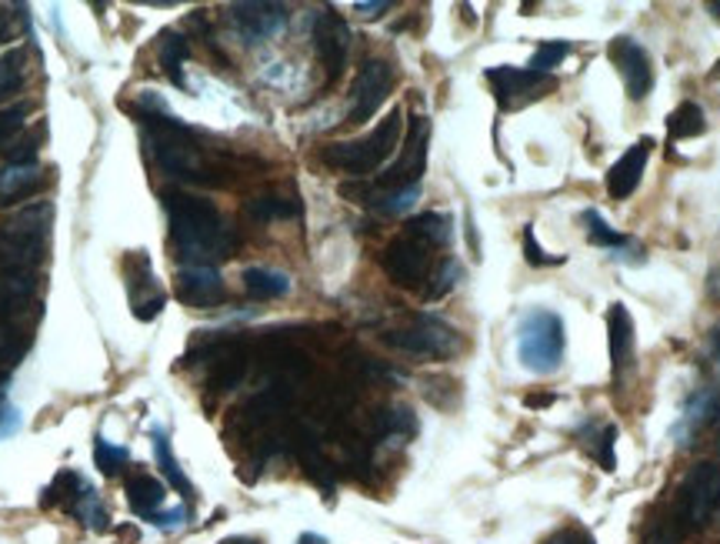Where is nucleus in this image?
Here are the masks:
<instances>
[{
  "instance_id": "1",
  "label": "nucleus",
  "mask_w": 720,
  "mask_h": 544,
  "mask_svg": "<svg viewBox=\"0 0 720 544\" xmlns=\"http://www.w3.org/2000/svg\"><path fill=\"white\" fill-rule=\"evenodd\" d=\"M164 207L171 217V241L187 264L214 267V260H224L234 250V231L211 201L171 191L164 194Z\"/></svg>"
},
{
  "instance_id": "2",
  "label": "nucleus",
  "mask_w": 720,
  "mask_h": 544,
  "mask_svg": "<svg viewBox=\"0 0 720 544\" xmlns=\"http://www.w3.org/2000/svg\"><path fill=\"white\" fill-rule=\"evenodd\" d=\"M54 207L47 201L18 211L0 227V278L8 275H34L44 260L47 234H51Z\"/></svg>"
},
{
  "instance_id": "3",
  "label": "nucleus",
  "mask_w": 720,
  "mask_h": 544,
  "mask_svg": "<svg viewBox=\"0 0 720 544\" xmlns=\"http://www.w3.org/2000/svg\"><path fill=\"white\" fill-rule=\"evenodd\" d=\"M400 130H404V110L394 107L367 138L361 141H344V145H327L321 151V161L334 171L354 174V178H367L377 168H384L390 161V154L400 148Z\"/></svg>"
},
{
  "instance_id": "4",
  "label": "nucleus",
  "mask_w": 720,
  "mask_h": 544,
  "mask_svg": "<svg viewBox=\"0 0 720 544\" xmlns=\"http://www.w3.org/2000/svg\"><path fill=\"white\" fill-rule=\"evenodd\" d=\"M148 124L154 127V161L164 174L171 178H187V181H204V164H201V154H197V145H194V134L178 124L174 117H168V110L161 114H148Z\"/></svg>"
},
{
  "instance_id": "5",
  "label": "nucleus",
  "mask_w": 720,
  "mask_h": 544,
  "mask_svg": "<svg viewBox=\"0 0 720 544\" xmlns=\"http://www.w3.org/2000/svg\"><path fill=\"white\" fill-rule=\"evenodd\" d=\"M563 321L554 311H530L517 328V358L534 374H554L563 361Z\"/></svg>"
},
{
  "instance_id": "6",
  "label": "nucleus",
  "mask_w": 720,
  "mask_h": 544,
  "mask_svg": "<svg viewBox=\"0 0 720 544\" xmlns=\"http://www.w3.org/2000/svg\"><path fill=\"white\" fill-rule=\"evenodd\" d=\"M384 341L394 344L397 351L420 354V358H451L461 348L458 331L448 321H441L438 314H417V318H410V324L384 334Z\"/></svg>"
},
{
  "instance_id": "7",
  "label": "nucleus",
  "mask_w": 720,
  "mask_h": 544,
  "mask_svg": "<svg viewBox=\"0 0 720 544\" xmlns=\"http://www.w3.org/2000/svg\"><path fill=\"white\" fill-rule=\"evenodd\" d=\"M427 145H430V120L423 114H413L407 124V138L400 148V158L374 181L377 191H410L420 188L423 168H427Z\"/></svg>"
},
{
  "instance_id": "8",
  "label": "nucleus",
  "mask_w": 720,
  "mask_h": 544,
  "mask_svg": "<svg viewBox=\"0 0 720 544\" xmlns=\"http://www.w3.org/2000/svg\"><path fill=\"white\" fill-rule=\"evenodd\" d=\"M41 504H44V508H64L67 514L80 518L90 531H107V524H110L107 511L100 508L97 491H94L77 471H61V474L44 488Z\"/></svg>"
},
{
  "instance_id": "9",
  "label": "nucleus",
  "mask_w": 720,
  "mask_h": 544,
  "mask_svg": "<svg viewBox=\"0 0 720 544\" xmlns=\"http://www.w3.org/2000/svg\"><path fill=\"white\" fill-rule=\"evenodd\" d=\"M720 511V465L700 461L680 491V521L684 527H707Z\"/></svg>"
},
{
  "instance_id": "10",
  "label": "nucleus",
  "mask_w": 720,
  "mask_h": 544,
  "mask_svg": "<svg viewBox=\"0 0 720 544\" xmlns=\"http://www.w3.org/2000/svg\"><path fill=\"white\" fill-rule=\"evenodd\" d=\"M430 244H423L420 237H413V234H400V237H394L387 247H384V254H380V264H384V275L394 281V285H400V288H420L423 281H427V275H430Z\"/></svg>"
},
{
  "instance_id": "11",
  "label": "nucleus",
  "mask_w": 720,
  "mask_h": 544,
  "mask_svg": "<svg viewBox=\"0 0 720 544\" xmlns=\"http://www.w3.org/2000/svg\"><path fill=\"white\" fill-rule=\"evenodd\" d=\"M123 278H127V298L137 321H154L164 311V288L158 285V275L151 267V257L143 250H130L123 257Z\"/></svg>"
},
{
  "instance_id": "12",
  "label": "nucleus",
  "mask_w": 720,
  "mask_h": 544,
  "mask_svg": "<svg viewBox=\"0 0 720 544\" xmlns=\"http://www.w3.org/2000/svg\"><path fill=\"white\" fill-rule=\"evenodd\" d=\"M487 81L494 87V97L504 110H517L527 107L530 100L547 97L550 90H557V77L554 74H534V71H520V67H491Z\"/></svg>"
},
{
  "instance_id": "13",
  "label": "nucleus",
  "mask_w": 720,
  "mask_h": 544,
  "mask_svg": "<svg viewBox=\"0 0 720 544\" xmlns=\"http://www.w3.org/2000/svg\"><path fill=\"white\" fill-rule=\"evenodd\" d=\"M394 87V71L387 61H364L351 87V124H367Z\"/></svg>"
},
{
  "instance_id": "14",
  "label": "nucleus",
  "mask_w": 720,
  "mask_h": 544,
  "mask_svg": "<svg viewBox=\"0 0 720 544\" xmlns=\"http://www.w3.org/2000/svg\"><path fill=\"white\" fill-rule=\"evenodd\" d=\"M174 295L181 305L194 308V311H207V308H217L224 305L227 298V288H224V278L217 275V267L211 264H184L174 278Z\"/></svg>"
},
{
  "instance_id": "15",
  "label": "nucleus",
  "mask_w": 720,
  "mask_h": 544,
  "mask_svg": "<svg viewBox=\"0 0 720 544\" xmlns=\"http://www.w3.org/2000/svg\"><path fill=\"white\" fill-rule=\"evenodd\" d=\"M314 47H318L321 64L327 67V81H337L344 64H347L351 28L344 24V18L334 8L318 11V18H314Z\"/></svg>"
},
{
  "instance_id": "16",
  "label": "nucleus",
  "mask_w": 720,
  "mask_h": 544,
  "mask_svg": "<svg viewBox=\"0 0 720 544\" xmlns=\"http://www.w3.org/2000/svg\"><path fill=\"white\" fill-rule=\"evenodd\" d=\"M608 57H611V64L621 71L627 97H631V100H644V97L651 94V87H654L651 54H647L637 41H631V38H617V41H611Z\"/></svg>"
},
{
  "instance_id": "17",
  "label": "nucleus",
  "mask_w": 720,
  "mask_h": 544,
  "mask_svg": "<svg viewBox=\"0 0 720 544\" xmlns=\"http://www.w3.org/2000/svg\"><path fill=\"white\" fill-rule=\"evenodd\" d=\"M230 24L247 44H257V41H267L287 28V8L283 4H257V0L254 4H234Z\"/></svg>"
},
{
  "instance_id": "18",
  "label": "nucleus",
  "mask_w": 720,
  "mask_h": 544,
  "mask_svg": "<svg viewBox=\"0 0 720 544\" xmlns=\"http://www.w3.org/2000/svg\"><path fill=\"white\" fill-rule=\"evenodd\" d=\"M651 151H654V141L644 138V141H637L634 148H627V154L608 171V194H611L614 201H627V198L637 191V184H641V178H644V171H647Z\"/></svg>"
},
{
  "instance_id": "19",
  "label": "nucleus",
  "mask_w": 720,
  "mask_h": 544,
  "mask_svg": "<svg viewBox=\"0 0 720 544\" xmlns=\"http://www.w3.org/2000/svg\"><path fill=\"white\" fill-rule=\"evenodd\" d=\"M608 338H611V367H614V377H621L634 358V318L624 305H611Z\"/></svg>"
},
{
  "instance_id": "20",
  "label": "nucleus",
  "mask_w": 720,
  "mask_h": 544,
  "mask_svg": "<svg viewBox=\"0 0 720 544\" xmlns=\"http://www.w3.org/2000/svg\"><path fill=\"white\" fill-rule=\"evenodd\" d=\"M37 295V281L34 275H8L0 278V328L11 324L14 318H21Z\"/></svg>"
},
{
  "instance_id": "21",
  "label": "nucleus",
  "mask_w": 720,
  "mask_h": 544,
  "mask_svg": "<svg viewBox=\"0 0 720 544\" xmlns=\"http://www.w3.org/2000/svg\"><path fill=\"white\" fill-rule=\"evenodd\" d=\"M44 188V171L37 164H8L0 171V204L28 201Z\"/></svg>"
},
{
  "instance_id": "22",
  "label": "nucleus",
  "mask_w": 720,
  "mask_h": 544,
  "mask_svg": "<svg viewBox=\"0 0 720 544\" xmlns=\"http://www.w3.org/2000/svg\"><path fill=\"white\" fill-rule=\"evenodd\" d=\"M164 498H168V491H164V484L154 474H148V471L130 474V481H127V501H130L133 514H140L143 521H151L164 508Z\"/></svg>"
},
{
  "instance_id": "23",
  "label": "nucleus",
  "mask_w": 720,
  "mask_h": 544,
  "mask_svg": "<svg viewBox=\"0 0 720 544\" xmlns=\"http://www.w3.org/2000/svg\"><path fill=\"white\" fill-rule=\"evenodd\" d=\"M151 448H154V465L161 468V474L171 481V488H178L187 501H194V484L187 481V474L181 471V465L174 461V451H171V438L161 425L151 428Z\"/></svg>"
},
{
  "instance_id": "24",
  "label": "nucleus",
  "mask_w": 720,
  "mask_h": 544,
  "mask_svg": "<svg viewBox=\"0 0 720 544\" xmlns=\"http://www.w3.org/2000/svg\"><path fill=\"white\" fill-rule=\"evenodd\" d=\"M244 291L257 301H273L291 291V278L283 270H270V267H247L244 270Z\"/></svg>"
},
{
  "instance_id": "25",
  "label": "nucleus",
  "mask_w": 720,
  "mask_h": 544,
  "mask_svg": "<svg viewBox=\"0 0 720 544\" xmlns=\"http://www.w3.org/2000/svg\"><path fill=\"white\" fill-rule=\"evenodd\" d=\"M187 54H191V47H187V38H184L181 31L168 28V31L158 34V64H161V71H164L178 87L184 84L181 64L187 61Z\"/></svg>"
},
{
  "instance_id": "26",
  "label": "nucleus",
  "mask_w": 720,
  "mask_h": 544,
  "mask_svg": "<svg viewBox=\"0 0 720 544\" xmlns=\"http://www.w3.org/2000/svg\"><path fill=\"white\" fill-rule=\"evenodd\" d=\"M404 231L413 234V237H420V241L430 244V247H444V244H451V237H454V221H451L448 214L427 211V214L410 217V221L404 224Z\"/></svg>"
},
{
  "instance_id": "27",
  "label": "nucleus",
  "mask_w": 720,
  "mask_h": 544,
  "mask_svg": "<svg viewBox=\"0 0 720 544\" xmlns=\"http://www.w3.org/2000/svg\"><path fill=\"white\" fill-rule=\"evenodd\" d=\"M707 130V120H703V110L694 104V100H684L670 117H667V134L674 141H687V138H700Z\"/></svg>"
},
{
  "instance_id": "28",
  "label": "nucleus",
  "mask_w": 720,
  "mask_h": 544,
  "mask_svg": "<svg viewBox=\"0 0 720 544\" xmlns=\"http://www.w3.org/2000/svg\"><path fill=\"white\" fill-rule=\"evenodd\" d=\"M244 211H247L250 221L267 224V221H280V217H294L298 201H287V198H277V194H260V198H250Z\"/></svg>"
},
{
  "instance_id": "29",
  "label": "nucleus",
  "mask_w": 720,
  "mask_h": 544,
  "mask_svg": "<svg viewBox=\"0 0 720 544\" xmlns=\"http://www.w3.org/2000/svg\"><path fill=\"white\" fill-rule=\"evenodd\" d=\"M24 87V51H8L0 57V104L21 94Z\"/></svg>"
},
{
  "instance_id": "30",
  "label": "nucleus",
  "mask_w": 720,
  "mask_h": 544,
  "mask_svg": "<svg viewBox=\"0 0 720 544\" xmlns=\"http://www.w3.org/2000/svg\"><path fill=\"white\" fill-rule=\"evenodd\" d=\"M34 110L31 100H21V104H11V107H0V151H8L18 134H24V120L28 114Z\"/></svg>"
},
{
  "instance_id": "31",
  "label": "nucleus",
  "mask_w": 720,
  "mask_h": 544,
  "mask_svg": "<svg viewBox=\"0 0 720 544\" xmlns=\"http://www.w3.org/2000/svg\"><path fill=\"white\" fill-rule=\"evenodd\" d=\"M94 465H97V471H100L104 478H114V474H120V471L130 465V451L110 445L107 438H97V441H94Z\"/></svg>"
},
{
  "instance_id": "32",
  "label": "nucleus",
  "mask_w": 720,
  "mask_h": 544,
  "mask_svg": "<svg viewBox=\"0 0 720 544\" xmlns=\"http://www.w3.org/2000/svg\"><path fill=\"white\" fill-rule=\"evenodd\" d=\"M573 51V44L570 41H544L537 51H534V57H530V64H527V71H534V74H550L567 54Z\"/></svg>"
},
{
  "instance_id": "33",
  "label": "nucleus",
  "mask_w": 720,
  "mask_h": 544,
  "mask_svg": "<svg viewBox=\"0 0 720 544\" xmlns=\"http://www.w3.org/2000/svg\"><path fill=\"white\" fill-rule=\"evenodd\" d=\"M21 354H24V344L18 341V331L0 328V391H4V384H8L11 371L18 367Z\"/></svg>"
},
{
  "instance_id": "34",
  "label": "nucleus",
  "mask_w": 720,
  "mask_h": 544,
  "mask_svg": "<svg viewBox=\"0 0 720 544\" xmlns=\"http://www.w3.org/2000/svg\"><path fill=\"white\" fill-rule=\"evenodd\" d=\"M44 141V127H34V130H24L21 138L4 151L11 164H34V154Z\"/></svg>"
},
{
  "instance_id": "35",
  "label": "nucleus",
  "mask_w": 720,
  "mask_h": 544,
  "mask_svg": "<svg viewBox=\"0 0 720 544\" xmlns=\"http://www.w3.org/2000/svg\"><path fill=\"white\" fill-rule=\"evenodd\" d=\"M458 281H461V264H458V260H444L441 270L434 275V285L423 291V298H427V301H438V298H444L448 291H454Z\"/></svg>"
},
{
  "instance_id": "36",
  "label": "nucleus",
  "mask_w": 720,
  "mask_h": 544,
  "mask_svg": "<svg viewBox=\"0 0 720 544\" xmlns=\"http://www.w3.org/2000/svg\"><path fill=\"white\" fill-rule=\"evenodd\" d=\"M584 221H588V237H591V244H601V247H617V244H624V234H617L598 211H584Z\"/></svg>"
},
{
  "instance_id": "37",
  "label": "nucleus",
  "mask_w": 720,
  "mask_h": 544,
  "mask_svg": "<svg viewBox=\"0 0 720 544\" xmlns=\"http://www.w3.org/2000/svg\"><path fill=\"white\" fill-rule=\"evenodd\" d=\"M680 541H684V524L680 521H657L641 537V544H680Z\"/></svg>"
},
{
  "instance_id": "38",
  "label": "nucleus",
  "mask_w": 720,
  "mask_h": 544,
  "mask_svg": "<svg viewBox=\"0 0 720 544\" xmlns=\"http://www.w3.org/2000/svg\"><path fill=\"white\" fill-rule=\"evenodd\" d=\"M614 445H617V428H614V425H608V428L601 431V438H598V448H594V458L601 461V468H604V471H614V468H617Z\"/></svg>"
},
{
  "instance_id": "39",
  "label": "nucleus",
  "mask_w": 720,
  "mask_h": 544,
  "mask_svg": "<svg viewBox=\"0 0 720 544\" xmlns=\"http://www.w3.org/2000/svg\"><path fill=\"white\" fill-rule=\"evenodd\" d=\"M524 257H527V264H534V267H550V264H563V257H550L540 244H537V237H534V227H527L524 231Z\"/></svg>"
},
{
  "instance_id": "40",
  "label": "nucleus",
  "mask_w": 720,
  "mask_h": 544,
  "mask_svg": "<svg viewBox=\"0 0 720 544\" xmlns=\"http://www.w3.org/2000/svg\"><path fill=\"white\" fill-rule=\"evenodd\" d=\"M413 415L407 407H394V412L384 415V435H413Z\"/></svg>"
},
{
  "instance_id": "41",
  "label": "nucleus",
  "mask_w": 720,
  "mask_h": 544,
  "mask_svg": "<svg viewBox=\"0 0 720 544\" xmlns=\"http://www.w3.org/2000/svg\"><path fill=\"white\" fill-rule=\"evenodd\" d=\"M21 431V412L11 404H0V441Z\"/></svg>"
},
{
  "instance_id": "42",
  "label": "nucleus",
  "mask_w": 720,
  "mask_h": 544,
  "mask_svg": "<svg viewBox=\"0 0 720 544\" xmlns=\"http://www.w3.org/2000/svg\"><path fill=\"white\" fill-rule=\"evenodd\" d=\"M544 544H594V537L584 527H563V531L550 534Z\"/></svg>"
},
{
  "instance_id": "43",
  "label": "nucleus",
  "mask_w": 720,
  "mask_h": 544,
  "mask_svg": "<svg viewBox=\"0 0 720 544\" xmlns=\"http://www.w3.org/2000/svg\"><path fill=\"white\" fill-rule=\"evenodd\" d=\"M387 8H390L387 0H380V4H354V11H361L364 18H377V14H380V11H387Z\"/></svg>"
},
{
  "instance_id": "44",
  "label": "nucleus",
  "mask_w": 720,
  "mask_h": 544,
  "mask_svg": "<svg viewBox=\"0 0 720 544\" xmlns=\"http://www.w3.org/2000/svg\"><path fill=\"white\" fill-rule=\"evenodd\" d=\"M710 351H713V358L720 361V324L710 331Z\"/></svg>"
},
{
  "instance_id": "45",
  "label": "nucleus",
  "mask_w": 720,
  "mask_h": 544,
  "mask_svg": "<svg viewBox=\"0 0 720 544\" xmlns=\"http://www.w3.org/2000/svg\"><path fill=\"white\" fill-rule=\"evenodd\" d=\"M11 38V24H8V14H0V44Z\"/></svg>"
},
{
  "instance_id": "46",
  "label": "nucleus",
  "mask_w": 720,
  "mask_h": 544,
  "mask_svg": "<svg viewBox=\"0 0 720 544\" xmlns=\"http://www.w3.org/2000/svg\"><path fill=\"white\" fill-rule=\"evenodd\" d=\"M221 544H260L257 537H244V534H237V537H227V541H221Z\"/></svg>"
},
{
  "instance_id": "47",
  "label": "nucleus",
  "mask_w": 720,
  "mask_h": 544,
  "mask_svg": "<svg viewBox=\"0 0 720 544\" xmlns=\"http://www.w3.org/2000/svg\"><path fill=\"white\" fill-rule=\"evenodd\" d=\"M298 544H327V537H321V534H301Z\"/></svg>"
},
{
  "instance_id": "48",
  "label": "nucleus",
  "mask_w": 720,
  "mask_h": 544,
  "mask_svg": "<svg viewBox=\"0 0 720 544\" xmlns=\"http://www.w3.org/2000/svg\"><path fill=\"white\" fill-rule=\"evenodd\" d=\"M554 397L550 394H544V397H527V407H544V404H550Z\"/></svg>"
},
{
  "instance_id": "49",
  "label": "nucleus",
  "mask_w": 720,
  "mask_h": 544,
  "mask_svg": "<svg viewBox=\"0 0 720 544\" xmlns=\"http://www.w3.org/2000/svg\"><path fill=\"white\" fill-rule=\"evenodd\" d=\"M707 11L713 14V21L720 24V0H713V4H707Z\"/></svg>"
},
{
  "instance_id": "50",
  "label": "nucleus",
  "mask_w": 720,
  "mask_h": 544,
  "mask_svg": "<svg viewBox=\"0 0 720 544\" xmlns=\"http://www.w3.org/2000/svg\"><path fill=\"white\" fill-rule=\"evenodd\" d=\"M710 77H720V61L713 64V71H710Z\"/></svg>"
},
{
  "instance_id": "51",
  "label": "nucleus",
  "mask_w": 720,
  "mask_h": 544,
  "mask_svg": "<svg viewBox=\"0 0 720 544\" xmlns=\"http://www.w3.org/2000/svg\"><path fill=\"white\" fill-rule=\"evenodd\" d=\"M717 451H720V425H717Z\"/></svg>"
}]
</instances>
